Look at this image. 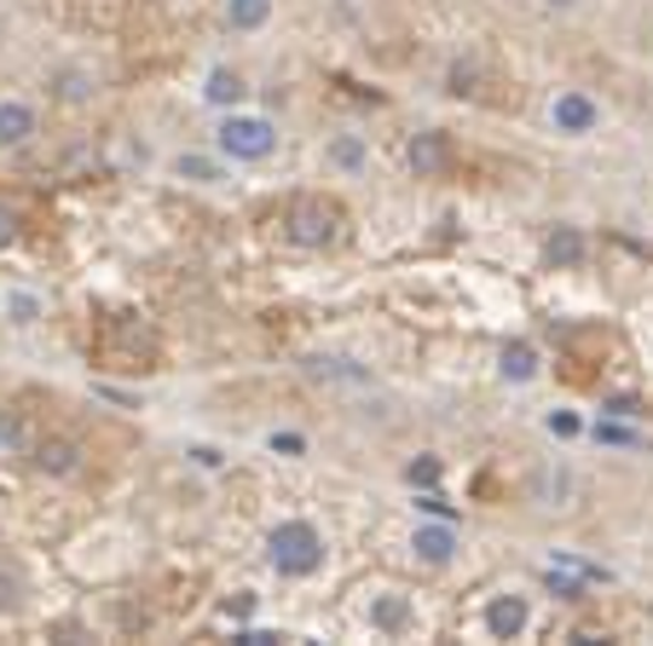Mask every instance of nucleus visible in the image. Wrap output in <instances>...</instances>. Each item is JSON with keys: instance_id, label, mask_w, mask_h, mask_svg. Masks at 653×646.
<instances>
[{"instance_id": "412c9836", "label": "nucleus", "mask_w": 653, "mask_h": 646, "mask_svg": "<svg viewBox=\"0 0 653 646\" xmlns=\"http://www.w3.org/2000/svg\"><path fill=\"white\" fill-rule=\"evenodd\" d=\"M406 479H411V485H422V490H429V485L440 479V456H417V462H411V468H406Z\"/></svg>"}, {"instance_id": "5701e85b", "label": "nucleus", "mask_w": 653, "mask_h": 646, "mask_svg": "<svg viewBox=\"0 0 653 646\" xmlns=\"http://www.w3.org/2000/svg\"><path fill=\"white\" fill-rule=\"evenodd\" d=\"M266 445L278 451V456H301V451H307V438H301V433H272Z\"/></svg>"}, {"instance_id": "ddd939ff", "label": "nucleus", "mask_w": 653, "mask_h": 646, "mask_svg": "<svg viewBox=\"0 0 653 646\" xmlns=\"http://www.w3.org/2000/svg\"><path fill=\"white\" fill-rule=\"evenodd\" d=\"M203 98H209L214 110H232L238 98H243V75H238L232 64H214V70H209V82H203Z\"/></svg>"}, {"instance_id": "39448f33", "label": "nucleus", "mask_w": 653, "mask_h": 646, "mask_svg": "<svg viewBox=\"0 0 653 646\" xmlns=\"http://www.w3.org/2000/svg\"><path fill=\"white\" fill-rule=\"evenodd\" d=\"M411 549H417L422 565H451V554H457V531H451V520H429V526H417Z\"/></svg>"}, {"instance_id": "6ab92c4d", "label": "nucleus", "mask_w": 653, "mask_h": 646, "mask_svg": "<svg viewBox=\"0 0 653 646\" xmlns=\"http://www.w3.org/2000/svg\"><path fill=\"white\" fill-rule=\"evenodd\" d=\"M7 318H12L18 329H30V324L41 318V300H35V295H12V300H7Z\"/></svg>"}, {"instance_id": "2eb2a0df", "label": "nucleus", "mask_w": 653, "mask_h": 646, "mask_svg": "<svg viewBox=\"0 0 653 646\" xmlns=\"http://www.w3.org/2000/svg\"><path fill=\"white\" fill-rule=\"evenodd\" d=\"M544 254H549V266H579L584 261V237L572 225H556V237H549Z\"/></svg>"}, {"instance_id": "393cba45", "label": "nucleus", "mask_w": 653, "mask_h": 646, "mask_svg": "<svg viewBox=\"0 0 653 646\" xmlns=\"http://www.w3.org/2000/svg\"><path fill=\"white\" fill-rule=\"evenodd\" d=\"M544 427L556 433V438H572V433H579V416H567V410H556V416H549Z\"/></svg>"}, {"instance_id": "c85d7f7f", "label": "nucleus", "mask_w": 653, "mask_h": 646, "mask_svg": "<svg viewBox=\"0 0 653 646\" xmlns=\"http://www.w3.org/2000/svg\"><path fill=\"white\" fill-rule=\"evenodd\" d=\"M12 237H18V214L0 209V243H12Z\"/></svg>"}, {"instance_id": "a878e982", "label": "nucleus", "mask_w": 653, "mask_h": 646, "mask_svg": "<svg viewBox=\"0 0 653 646\" xmlns=\"http://www.w3.org/2000/svg\"><path fill=\"white\" fill-rule=\"evenodd\" d=\"M238 640L243 646H272V640H289V635H278V629H243Z\"/></svg>"}, {"instance_id": "20e7f679", "label": "nucleus", "mask_w": 653, "mask_h": 646, "mask_svg": "<svg viewBox=\"0 0 653 646\" xmlns=\"http://www.w3.org/2000/svg\"><path fill=\"white\" fill-rule=\"evenodd\" d=\"M549 121H556V134H567V139H584V134H596L601 105H596L590 93L567 87V93H556V105H549Z\"/></svg>"}, {"instance_id": "cd10ccee", "label": "nucleus", "mask_w": 653, "mask_h": 646, "mask_svg": "<svg viewBox=\"0 0 653 646\" xmlns=\"http://www.w3.org/2000/svg\"><path fill=\"white\" fill-rule=\"evenodd\" d=\"M191 462H197V468H220V451H214V445H197Z\"/></svg>"}, {"instance_id": "f257e3e1", "label": "nucleus", "mask_w": 653, "mask_h": 646, "mask_svg": "<svg viewBox=\"0 0 653 646\" xmlns=\"http://www.w3.org/2000/svg\"><path fill=\"white\" fill-rule=\"evenodd\" d=\"M266 560L278 578H313L324 565V537L313 520H284L278 531L266 537Z\"/></svg>"}, {"instance_id": "dca6fc26", "label": "nucleus", "mask_w": 653, "mask_h": 646, "mask_svg": "<svg viewBox=\"0 0 653 646\" xmlns=\"http://www.w3.org/2000/svg\"><path fill=\"white\" fill-rule=\"evenodd\" d=\"M330 162H336L341 173H359V168L370 162V150H365L359 134H336V139H330Z\"/></svg>"}, {"instance_id": "aec40b11", "label": "nucleus", "mask_w": 653, "mask_h": 646, "mask_svg": "<svg viewBox=\"0 0 653 646\" xmlns=\"http://www.w3.org/2000/svg\"><path fill=\"white\" fill-rule=\"evenodd\" d=\"M590 433H596V445H642V433H631V427H619V422H596Z\"/></svg>"}, {"instance_id": "f3484780", "label": "nucleus", "mask_w": 653, "mask_h": 646, "mask_svg": "<svg viewBox=\"0 0 653 646\" xmlns=\"http://www.w3.org/2000/svg\"><path fill=\"white\" fill-rule=\"evenodd\" d=\"M445 134H417V145H411V168L417 173H434V168H445Z\"/></svg>"}, {"instance_id": "423d86ee", "label": "nucleus", "mask_w": 653, "mask_h": 646, "mask_svg": "<svg viewBox=\"0 0 653 646\" xmlns=\"http://www.w3.org/2000/svg\"><path fill=\"white\" fill-rule=\"evenodd\" d=\"M526 617H533V606H526L520 594H497V601L486 606V629H492L497 640H515V635L526 629Z\"/></svg>"}, {"instance_id": "f03ea898", "label": "nucleus", "mask_w": 653, "mask_h": 646, "mask_svg": "<svg viewBox=\"0 0 653 646\" xmlns=\"http://www.w3.org/2000/svg\"><path fill=\"white\" fill-rule=\"evenodd\" d=\"M284 231L295 248H330V243H341V209L330 197H295Z\"/></svg>"}, {"instance_id": "9d476101", "label": "nucleus", "mask_w": 653, "mask_h": 646, "mask_svg": "<svg viewBox=\"0 0 653 646\" xmlns=\"http://www.w3.org/2000/svg\"><path fill=\"white\" fill-rule=\"evenodd\" d=\"M30 139H35V105L7 98L0 105V145H30Z\"/></svg>"}, {"instance_id": "7c9ffc66", "label": "nucleus", "mask_w": 653, "mask_h": 646, "mask_svg": "<svg viewBox=\"0 0 653 646\" xmlns=\"http://www.w3.org/2000/svg\"><path fill=\"white\" fill-rule=\"evenodd\" d=\"M544 7H549V12H572L579 0H544Z\"/></svg>"}, {"instance_id": "4468645a", "label": "nucleus", "mask_w": 653, "mask_h": 646, "mask_svg": "<svg viewBox=\"0 0 653 646\" xmlns=\"http://www.w3.org/2000/svg\"><path fill=\"white\" fill-rule=\"evenodd\" d=\"M225 23H232L238 35H255L272 23V0H225Z\"/></svg>"}, {"instance_id": "c756f323", "label": "nucleus", "mask_w": 653, "mask_h": 646, "mask_svg": "<svg viewBox=\"0 0 653 646\" xmlns=\"http://www.w3.org/2000/svg\"><path fill=\"white\" fill-rule=\"evenodd\" d=\"M225 612H232V617H249V612H255V594H238V601H225Z\"/></svg>"}, {"instance_id": "b1692460", "label": "nucleus", "mask_w": 653, "mask_h": 646, "mask_svg": "<svg viewBox=\"0 0 653 646\" xmlns=\"http://www.w3.org/2000/svg\"><path fill=\"white\" fill-rule=\"evenodd\" d=\"M18 612V578L12 572H0V617Z\"/></svg>"}, {"instance_id": "4be33fe9", "label": "nucleus", "mask_w": 653, "mask_h": 646, "mask_svg": "<svg viewBox=\"0 0 653 646\" xmlns=\"http://www.w3.org/2000/svg\"><path fill=\"white\" fill-rule=\"evenodd\" d=\"M417 502H422V513H429V520H457V513H451V502L440 497V490H434V485H429V490H422V497H417Z\"/></svg>"}, {"instance_id": "bb28decb", "label": "nucleus", "mask_w": 653, "mask_h": 646, "mask_svg": "<svg viewBox=\"0 0 653 646\" xmlns=\"http://www.w3.org/2000/svg\"><path fill=\"white\" fill-rule=\"evenodd\" d=\"M451 93H474V70H463V64L451 70Z\"/></svg>"}, {"instance_id": "1a4fd4ad", "label": "nucleus", "mask_w": 653, "mask_h": 646, "mask_svg": "<svg viewBox=\"0 0 653 646\" xmlns=\"http://www.w3.org/2000/svg\"><path fill=\"white\" fill-rule=\"evenodd\" d=\"M370 629L406 635L411 629V601H406V594H376V601H370Z\"/></svg>"}, {"instance_id": "7ed1b4c3", "label": "nucleus", "mask_w": 653, "mask_h": 646, "mask_svg": "<svg viewBox=\"0 0 653 646\" xmlns=\"http://www.w3.org/2000/svg\"><path fill=\"white\" fill-rule=\"evenodd\" d=\"M214 145H220V157H232V162H266L272 150H278V127H272L266 116H238L232 110L220 121Z\"/></svg>"}, {"instance_id": "9b49d317", "label": "nucleus", "mask_w": 653, "mask_h": 646, "mask_svg": "<svg viewBox=\"0 0 653 646\" xmlns=\"http://www.w3.org/2000/svg\"><path fill=\"white\" fill-rule=\"evenodd\" d=\"M93 93H98L93 70H82V64H64V70H53V98H64V105H87Z\"/></svg>"}, {"instance_id": "f8f14e48", "label": "nucleus", "mask_w": 653, "mask_h": 646, "mask_svg": "<svg viewBox=\"0 0 653 646\" xmlns=\"http://www.w3.org/2000/svg\"><path fill=\"white\" fill-rule=\"evenodd\" d=\"M497 370H504V381H515V386L538 381V347L533 341H509L504 358H497Z\"/></svg>"}, {"instance_id": "6e6552de", "label": "nucleus", "mask_w": 653, "mask_h": 646, "mask_svg": "<svg viewBox=\"0 0 653 646\" xmlns=\"http://www.w3.org/2000/svg\"><path fill=\"white\" fill-rule=\"evenodd\" d=\"M572 490H579V479H572L567 468H538L533 474V502L538 508H567Z\"/></svg>"}, {"instance_id": "0eeeda50", "label": "nucleus", "mask_w": 653, "mask_h": 646, "mask_svg": "<svg viewBox=\"0 0 653 646\" xmlns=\"http://www.w3.org/2000/svg\"><path fill=\"white\" fill-rule=\"evenodd\" d=\"M30 462L41 474H53V479H70L75 468H82V451H75L70 438H41V445L30 451Z\"/></svg>"}, {"instance_id": "a211bd4d", "label": "nucleus", "mask_w": 653, "mask_h": 646, "mask_svg": "<svg viewBox=\"0 0 653 646\" xmlns=\"http://www.w3.org/2000/svg\"><path fill=\"white\" fill-rule=\"evenodd\" d=\"M173 173H180V179H191V186H214V179H220L214 157H197V150H186V157L173 162Z\"/></svg>"}]
</instances>
